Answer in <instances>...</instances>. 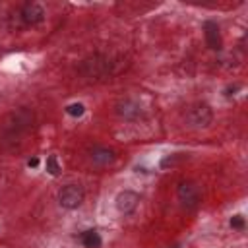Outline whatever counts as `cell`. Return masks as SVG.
<instances>
[{
  "instance_id": "cell-1",
  "label": "cell",
  "mask_w": 248,
  "mask_h": 248,
  "mask_svg": "<svg viewBox=\"0 0 248 248\" xmlns=\"http://www.w3.org/2000/svg\"><path fill=\"white\" fill-rule=\"evenodd\" d=\"M31 126H33V112L27 110L25 107H21V108L14 110L6 118V122H4V134H6L8 140H17Z\"/></svg>"
},
{
  "instance_id": "cell-2",
  "label": "cell",
  "mask_w": 248,
  "mask_h": 248,
  "mask_svg": "<svg viewBox=\"0 0 248 248\" xmlns=\"http://www.w3.org/2000/svg\"><path fill=\"white\" fill-rule=\"evenodd\" d=\"M112 72V62L108 56L103 54H95L91 58H85L81 62V74L87 78H107Z\"/></svg>"
},
{
  "instance_id": "cell-3",
  "label": "cell",
  "mask_w": 248,
  "mask_h": 248,
  "mask_svg": "<svg viewBox=\"0 0 248 248\" xmlns=\"http://www.w3.org/2000/svg\"><path fill=\"white\" fill-rule=\"evenodd\" d=\"M176 198L180 202V205L188 211H194L200 202H202V194H200V188L196 182L192 180H180L178 186H176Z\"/></svg>"
},
{
  "instance_id": "cell-4",
  "label": "cell",
  "mask_w": 248,
  "mask_h": 248,
  "mask_svg": "<svg viewBox=\"0 0 248 248\" xmlns=\"http://www.w3.org/2000/svg\"><path fill=\"white\" fill-rule=\"evenodd\" d=\"M186 122L190 128H207L213 122V110L207 103H196L186 110Z\"/></svg>"
},
{
  "instance_id": "cell-5",
  "label": "cell",
  "mask_w": 248,
  "mask_h": 248,
  "mask_svg": "<svg viewBox=\"0 0 248 248\" xmlns=\"http://www.w3.org/2000/svg\"><path fill=\"white\" fill-rule=\"evenodd\" d=\"M85 198V190L79 184H66L58 190V203L64 209H78Z\"/></svg>"
},
{
  "instance_id": "cell-6",
  "label": "cell",
  "mask_w": 248,
  "mask_h": 248,
  "mask_svg": "<svg viewBox=\"0 0 248 248\" xmlns=\"http://www.w3.org/2000/svg\"><path fill=\"white\" fill-rule=\"evenodd\" d=\"M19 19L27 27L39 25L45 19V8L41 4H37V2H25L21 6V10H19Z\"/></svg>"
},
{
  "instance_id": "cell-7",
  "label": "cell",
  "mask_w": 248,
  "mask_h": 248,
  "mask_svg": "<svg viewBox=\"0 0 248 248\" xmlns=\"http://www.w3.org/2000/svg\"><path fill=\"white\" fill-rule=\"evenodd\" d=\"M138 203H140V196L134 190H122L114 198V205H116L118 213H122V215L134 213L136 207H138Z\"/></svg>"
},
{
  "instance_id": "cell-8",
  "label": "cell",
  "mask_w": 248,
  "mask_h": 248,
  "mask_svg": "<svg viewBox=\"0 0 248 248\" xmlns=\"http://www.w3.org/2000/svg\"><path fill=\"white\" fill-rule=\"evenodd\" d=\"M89 155V161L97 167H108L116 161V151L110 149V147H105V145H95L87 151Z\"/></svg>"
},
{
  "instance_id": "cell-9",
  "label": "cell",
  "mask_w": 248,
  "mask_h": 248,
  "mask_svg": "<svg viewBox=\"0 0 248 248\" xmlns=\"http://www.w3.org/2000/svg\"><path fill=\"white\" fill-rule=\"evenodd\" d=\"M203 37H205V43L211 50H221L223 48V37H221V31H219V25L211 19L203 21Z\"/></svg>"
},
{
  "instance_id": "cell-10",
  "label": "cell",
  "mask_w": 248,
  "mask_h": 248,
  "mask_svg": "<svg viewBox=\"0 0 248 248\" xmlns=\"http://www.w3.org/2000/svg\"><path fill=\"white\" fill-rule=\"evenodd\" d=\"M116 112H118V116H122L124 120H136V118H140L141 116V105L138 103V101H134V99H124V101H120L118 105H116Z\"/></svg>"
},
{
  "instance_id": "cell-11",
  "label": "cell",
  "mask_w": 248,
  "mask_h": 248,
  "mask_svg": "<svg viewBox=\"0 0 248 248\" xmlns=\"http://www.w3.org/2000/svg\"><path fill=\"white\" fill-rule=\"evenodd\" d=\"M79 242L83 244V248H101L103 238H101V234L97 231L89 229V231H83L79 234Z\"/></svg>"
},
{
  "instance_id": "cell-12",
  "label": "cell",
  "mask_w": 248,
  "mask_h": 248,
  "mask_svg": "<svg viewBox=\"0 0 248 248\" xmlns=\"http://www.w3.org/2000/svg\"><path fill=\"white\" fill-rule=\"evenodd\" d=\"M45 167H46V172H48V174H52V176H58V174H60V165H58L56 155H48Z\"/></svg>"
},
{
  "instance_id": "cell-13",
  "label": "cell",
  "mask_w": 248,
  "mask_h": 248,
  "mask_svg": "<svg viewBox=\"0 0 248 248\" xmlns=\"http://www.w3.org/2000/svg\"><path fill=\"white\" fill-rule=\"evenodd\" d=\"M66 112H68L70 116L78 118V116H81V114L85 112V105H83V103H70V105L66 107Z\"/></svg>"
},
{
  "instance_id": "cell-14",
  "label": "cell",
  "mask_w": 248,
  "mask_h": 248,
  "mask_svg": "<svg viewBox=\"0 0 248 248\" xmlns=\"http://www.w3.org/2000/svg\"><path fill=\"white\" fill-rule=\"evenodd\" d=\"M184 159V155L182 153H174V155H169V157H165L163 161H161V169H167V167H172V165H176L178 161H182Z\"/></svg>"
},
{
  "instance_id": "cell-15",
  "label": "cell",
  "mask_w": 248,
  "mask_h": 248,
  "mask_svg": "<svg viewBox=\"0 0 248 248\" xmlns=\"http://www.w3.org/2000/svg\"><path fill=\"white\" fill-rule=\"evenodd\" d=\"M229 225H231V229H234V231H242L244 227H246V221H244V217L242 215H232L231 217V221H229Z\"/></svg>"
},
{
  "instance_id": "cell-16",
  "label": "cell",
  "mask_w": 248,
  "mask_h": 248,
  "mask_svg": "<svg viewBox=\"0 0 248 248\" xmlns=\"http://www.w3.org/2000/svg\"><path fill=\"white\" fill-rule=\"evenodd\" d=\"M37 165H39V157H31V159L27 161V167H29V169H35Z\"/></svg>"
}]
</instances>
